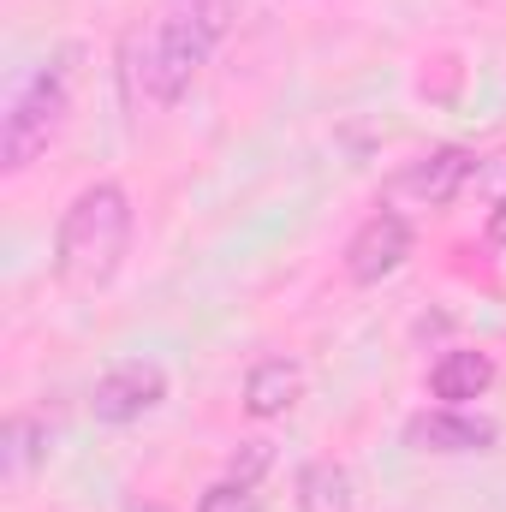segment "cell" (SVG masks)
Segmentation results:
<instances>
[{"label": "cell", "mask_w": 506, "mask_h": 512, "mask_svg": "<svg viewBox=\"0 0 506 512\" xmlns=\"http://www.w3.org/2000/svg\"><path fill=\"white\" fill-rule=\"evenodd\" d=\"M489 387H495V358H489V352L459 346V352H441V358L429 364V393H435L441 405H471V399H483Z\"/></svg>", "instance_id": "cell-8"}, {"label": "cell", "mask_w": 506, "mask_h": 512, "mask_svg": "<svg viewBox=\"0 0 506 512\" xmlns=\"http://www.w3.org/2000/svg\"><path fill=\"white\" fill-rule=\"evenodd\" d=\"M471 179H477V155L459 149V143H441V149L405 161V173L393 179V197H411V203H423V209H447Z\"/></svg>", "instance_id": "cell-6"}, {"label": "cell", "mask_w": 506, "mask_h": 512, "mask_svg": "<svg viewBox=\"0 0 506 512\" xmlns=\"http://www.w3.org/2000/svg\"><path fill=\"white\" fill-rule=\"evenodd\" d=\"M411 221L399 215V209H376L352 239H346V280L352 286H381L387 274H399L405 268V256H411Z\"/></svg>", "instance_id": "cell-5"}, {"label": "cell", "mask_w": 506, "mask_h": 512, "mask_svg": "<svg viewBox=\"0 0 506 512\" xmlns=\"http://www.w3.org/2000/svg\"><path fill=\"white\" fill-rule=\"evenodd\" d=\"M268 459H274V453H268V441H251V453H245V459H233V477H239V483H256V477L268 471Z\"/></svg>", "instance_id": "cell-13"}, {"label": "cell", "mask_w": 506, "mask_h": 512, "mask_svg": "<svg viewBox=\"0 0 506 512\" xmlns=\"http://www.w3.org/2000/svg\"><path fill=\"white\" fill-rule=\"evenodd\" d=\"M405 441L417 453H441V459H459V453H489L495 447V423L465 411V405H435V411H417L405 423Z\"/></svg>", "instance_id": "cell-7"}, {"label": "cell", "mask_w": 506, "mask_h": 512, "mask_svg": "<svg viewBox=\"0 0 506 512\" xmlns=\"http://www.w3.org/2000/svg\"><path fill=\"white\" fill-rule=\"evenodd\" d=\"M298 512H352V471L340 459H310L298 471Z\"/></svg>", "instance_id": "cell-11"}, {"label": "cell", "mask_w": 506, "mask_h": 512, "mask_svg": "<svg viewBox=\"0 0 506 512\" xmlns=\"http://www.w3.org/2000/svg\"><path fill=\"white\" fill-rule=\"evenodd\" d=\"M0 459H6V483H30V471L48 459V423H36L30 411H12L6 417V435H0Z\"/></svg>", "instance_id": "cell-10"}, {"label": "cell", "mask_w": 506, "mask_h": 512, "mask_svg": "<svg viewBox=\"0 0 506 512\" xmlns=\"http://www.w3.org/2000/svg\"><path fill=\"white\" fill-rule=\"evenodd\" d=\"M239 18V0H167L137 36H131V84L143 102L173 108L191 78L209 66V54L227 42Z\"/></svg>", "instance_id": "cell-1"}, {"label": "cell", "mask_w": 506, "mask_h": 512, "mask_svg": "<svg viewBox=\"0 0 506 512\" xmlns=\"http://www.w3.org/2000/svg\"><path fill=\"white\" fill-rule=\"evenodd\" d=\"M489 239L506 245V197H495V209H489Z\"/></svg>", "instance_id": "cell-14"}, {"label": "cell", "mask_w": 506, "mask_h": 512, "mask_svg": "<svg viewBox=\"0 0 506 512\" xmlns=\"http://www.w3.org/2000/svg\"><path fill=\"white\" fill-rule=\"evenodd\" d=\"M131 227H137V215H131L126 185H114V179L84 185L54 227V280L66 292L114 286V274L126 268L131 251Z\"/></svg>", "instance_id": "cell-2"}, {"label": "cell", "mask_w": 506, "mask_h": 512, "mask_svg": "<svg viewBox=\"0 0 506 512\" xmlns=\"http://www.w3.org/2000/svg\"><path fill=\"white\" fill-rule=\"evenodd\" d=\"M72 54L60 60H42L30 66L12 90H6V108H0V173H24L72 114Z\"/></svg>", "instance_id": "cell-3"}, {"label": "cell", "mask_w": 506, "mask_h": 512, "mask_svg": "<svg viewBox=\"0 0 506 512\" xmlns=\"http://www.w3.org/2000/svg\"><path fill=\"white\" fill-rule=\"evenodd\" d=\"M298 399H304V370L292 358H262V364H251V376H245V411H251L256 423L286 417Z\"/></svg>", "instance_id": "cell-9"}, {"label": "cell", "mask_w": 506, "mask_h": 512, "mask_svg": "<svg viewBox=\"0 0 506 512\" xmlns=\"http://www.w3.org/2000/svg\"><path fill=\"white\" fill-rule=\"evenodd\" d=\"M167 399V370L149 364V358H126L114 370H102L90 387V417L108 423V429H126L137 417H149L155 405Z\"/></svg>", "instance_id": "cell-4"}, {"label": "cell", "mask_w": 506, "mask_h": 512, "mask_svg": "<svg viewBox=\"0 0 506 512\" xmlns=\"http://www.w3.org/2000/svg\"><path fill=\"white\" fill-rule=\"evenodd\" d=\"M197 512H262V495H256V483L221 477V483H209V489H203Z\"/></svg>", "instance_id": "cell-12"}]
</instances>
